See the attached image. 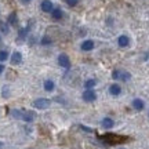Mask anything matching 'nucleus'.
<instances>
[{
  "label": "nucleus",
  "instance_id": "ddd939ff",
  "mask_svg": "<svg viewBox=\"0 0 149 149\" xmlns=\"http://www.w3.org/2000/svg\"><path fill=\"white\" fill-rule=\"evenodd\" d=\"M62 17H64V13H62V10L58 8V7H57V8H54V10L51 11V18L55 19V21H59Z\"/></svg>",
  "mask_w": 149,
  "mask_h": 149
},
{
  "label": "nucleus",
  "instance_id": "4be33fe9",
  "mask_svg": "<svg viewBox=\"0 0 149 149\" xmlns=\"http://www.w3.org/2000/svg\"><path fill=\"white\" fill-rule=\"evenodd\" d=\"M7 58H8V53L6 50H1L0 51V62H4Z\"/></svg>",
  "mask_w": 149,
  "mask_h": 149
},
{
  "label": "nucleus",
  "instance_id": "a878e982",
  "mask_svg": "<svg viewBox=\"0 0 149 149\" xmlns=\"http://www.w3.org/2000/svg\"><path fill=\"white\" fill-rule=\"evenodd\" d=\"M19 1H21L22 4H29V3H31L32 0H19Z\"/></svg>",
  "mask_w": 149,
  "mask_h": 149
},
{
  "label": "nucleus",
  "instance_id": "423d86ee",
  "mask_svg": "<svg viewBox=\"0 0 149 149\" xmlns=\"http://www.w3.org/2000/svg\"><path fill=\"white\" fill-rule=\"evenodd\" d=\"M40 8H42V11H44V13H51V11L54 10V4L51 0H43L42 3H40Z\"/></svg>",
  "mask_w": 149,
  "mask_h": 149
},
{
  "label": "nucleus",
  "instance_id": "5701e85b",
  "mask_svg": "<svg viewBox=\"0 0 149 149\" xmlns=\"http://www.w3.org/2000/svg\"><path fill=\"white\" fill-rule=\"evenodd\" d=\"M65 3L69 6V7H74V6H77L79 0H65Z\"/></svg>",
  "mask_w": 149,
  "mask_h": 149
},
{
  "label": "nucleus",
  "instance_id": "aec40b11",
  "mask_svg": "<svg viewBox=\"0 0 149 149\" xmlns=\"http://www.w3.org/2000/svg\"><path fill=\"white\" fill-rule=\"evenodd\" d=\"M0 32L7 35V33L10 32V26H8V24H6V22H0Z\"/></svg>",
  "mask_w": 149,
  "mask_h": 149
},
{
  "label": "nucleus",
  "instance_id": "bb28decb",
  "mask_svg": "<svg viewBox=\"0 0 149 149\" xmlns=\"http://www.w3.org/2000/svg\"><path fill=\"white\" fill-rule=\"evenodd\" d=\"M3 72H4V65H1V64H0V74L3 73Z\"/></svg>",
  "mask_w": 149,
  "mask_h": 149
},
{
  "label": "nucleus",
  "instance_id": "39448f33",
  "mask_svg": "<svg viewBox=\"0 0 149 149\" xmlns=\"http://www.w3.org/2000/svg\"><path fill=\"white\" fill-rule=\"evenodd\" d=\"M81 98H83V101H86V102H93L97 100V94H95V91H93V90H86L84 93H83Z\"/></svg>",
  "mask_w": 149,
  "mask_h": 149
},
{
  "label": "nucleus",
  "instance_id": "4468645a",
  "mask_svg": "<svg viewBox=\"0 0 149 149\" xmlns=\"http://www.w3.org/2000/svg\"><path fill=\"white\" fill-rule=\"evenodd\" d=\"M109 93H111L112 95H115V97H117V95H120V93H122V87L119 84H111V87H109Z\"/></svg>",
  "mask_w": 149,
  "mask_h": 149
},
{
  "label": "nucleus",
  "instance_id": "9b49d317",
  "mask_svg": "<svg viewBox=\"0 0 149 149\" xmlns=\"http://www.w3.org/2000/svg\"><path fill=\"white\" fill-rule=\"evenodd\" d=\"M80 48H81L83 51H91V50L94 48V42H93V40H84V42L81 43Z\"/></svg>",
  "mask_w": 149,
  "mask_h": 149
},
{
  "label": "nucleus",
  "instance_id": "c756f323",
  "mask_svg": "<svg viewBox=\"0 0 149 149\" xmlns=\"http://www.w3.org/2000/svg\"><path fill=\"white\" fill-rule=\"evenodd\" d=\"M119 149H124V148H119Z\"/></svg>",
  "mask_w": 149,
  "mask_h": 149
},
{
  "label": "nucleus",
  "instance_id": "cd10ccee",
  "mask_svg": "<svg viewBox=\"0 0 149 149\" xmlns=\"http://www.w3.org/2000/svg\"><path fill=\"white\" fill-rule=\"evenodd\" d=\"M1 146H3V144H1V142H0V148H1Z\"/></svg>",
  "mask_w": 149,
  "mask_h": 149
},
{
  "label": "nucleus",
  "instance_id": "6ab92c4d",
  "mask_svg": "<svg viewBox=\"0 0 149 149\" xmlns=\"http://www.w3.org/2000/svg\"><path fill=\"white\" fill-rule=\"evenodd\" d=\"M24 109H14V111H11V115H13V117H15V119H21L24 117Z\"/></svg>",
  "mask_w": 149,
  "mask_h": 149
},
{
  "label": "nucleus",
  "instance_id": "6e6552de",
  "mask_svg": "<svg viewBox=\"0 0 149 149\" xmlns=\"http://www.w3.org/2000/svg\"><path fill=\"white\" fill-rule=\"evenodd\" d=\"M117 44L119 47H127L130 44V37L126 36V35H122V36L117 37Z\"/></svg>",
  "mask_w": 149,
  "mask_h": 149
},
{
  "label": "nucleus",
  "instance_id": "2eb2a0df",
  "mask_svg": "<svg viewBox=\"0 0 149 149\" xmlns=\"http://www.w3.org/2000/svg\"><path fill=\"white\" fill-rule=\"evenodd\" d=\"M101 124H102V127L104 128H112L113 126H115V122L112 120L111 117H105V119H102V122H101Z\"/></svg>",
  "mask_w": 149,
  "mask_h": 149
},
{
  "label": "nucleus",
  "instance_id": "c85d7f7f",
  "mask_svg": "<svg viewBox=\"0 0 149 149\" xmlns=\"http://www.w3.org/2000/svg\"><path fill=\"white\" fill-rule=\"evenodd\" d=\"M0 43H1V37H0Z\"/></svg>",
  "mask_w": 149,
  "mask_h": 149
},
{
  "label": "nucleus",
  "instance_id": "1a4fd4ad",
  "mask_svg": "<svg viewBox=\"0 0 149 149\" xmlns=\"http://www.w3.org/2000/svg\"><path fill=\"white\" fill-rule=\"evenodd\" d=\"M22 62V54L19 51H15L11 55V64L13 65H19Z\"/></svg>",
  "mask_w": 149,
  "mask_h": 149
},
{
  "label": "nucleus",
  "instance_id": "f3484780",
  "mask_svg": "<svg viewBox=\"0 0 149 149\" xmlns=\"http://www.w3.org/2000/svg\"><path fill=\"white\" fill-rule=\"evenodd\" d=\"M17 22H18V18H17V13H11L8 18H7V24L11 25V26H15Z\"/></svg>",
  "mask_w": 149,
  "mask_h": 149
},
{
  "label": "nucleus",
  "instance_id": "f8f14e48",
  "mask_svg": "<svg viewBox=\"0 0 149 149\" xmlns=\"http://www.w3.org/2000/svg\"><path fill=\"white\" fill-rule=\"evenodd\" d=\"M133 108L135 111H142L145 108V102L141 100V98H135L133 101Z\"/></svg>",
  "mask_w": 149,
  "mask_h": 149
},
{
  "label": "nucleus",
  "instance_id": "f257e3e1",
  "mask_svg": "<svg viewBox=\"0 0 149 149\" xmlns=\"http://www.w3.org/2000/svg\"><path fill=\"white\" fill-rule=\"evenodd\" d=\"M50 105H51V101L47 98H37L33 102V107L36 109H47V108H50Z\"/></svg>",
  "mask_w": 149,
  "mask_h": 149
},
{
  "label": "nucleus",
  "instance_id": "7ed1b4c3",
  "mask_svg": "<svg viewBox=\"0 0 149 149\" xmlns=\"http://www.w3.org/2000/svg\"><path fill=\"white\" fill-rule=\"evenodd\" d=\"M58 65L64 69H69L70 68V59L66 54H59L58 55Z\"/></svg>",
  "mask_w": 149,
  "mask_h": 149
},
{
  "label": "nucleus",
  "instance_id": "b1692460",
  "mask_svg": "<svg viewBox=\"0 0 149 149\" xmlns=\"http://www.w3.org/2000/svg\"><path fill=\"white\" fill-rule=\"evenodd\" d=\"M3 97H4V98L10 97V90H8L7 87H3Z\"/></svg>",
  "mask_w": 149,
  "mask_h": 149
},
{
  "label": "nucleus",
  "instance_id": "dca6fc26",
  "mask_svg": "<svg viewBox=\"0 0 149 149\" xmlns=\"http://www.w3.org/2000/svg\"><path fill=\"white\" fill-rule=\"evenodd\" d=\"M43 87H44V90L46 91L51 93V91L55 90V83H54L53 80H46V81H44V84H43Z\"/></svg>",
  "mask_w": 149,
  "mask_h": 149
},
{
  "label": "nucleus",
  "instance_id": "9d476101",
  "mask_svg": "<svg viewBox=\"0 0 149 149\" xmlns=\"http://www.w3.org/2000/svg\"><path fill=\"white\" fill-rule=\"evenodd\" d=\"M35 117H36V113L32 111H25L24 112V117H22V120L24 122H28V123H31L35 120Z\"/></svg>",
  "mask_w": 149,
  "mask_h": 149
},
{
  "label": "nucleus",
  "instance_id": "0eeeda50",
  "mask_svg": "<svg viewBox=\"0 0 149 149\" xmlns=\"http://www.w3.org/2000/svg\"><path fill=\"white\" fill-rule=\"evenodd\" d=\"M29 29H31V22L28 24L26 28H21V29L18 31V42H22V40L26 39L28 33H29Z\"/></svg>",
  "mask_w": 149,
  "mask_h": 149
},
{
  "label": "nucleus",
  "instance_id": "412c9836",
  "mask_svg": "<svg viewBox=\"0 0 149 149\" xmlns=\"http://www.w3.org/2000/svg\"><path fill=\"white\" fill-rule=\"evenodd\" d=\"M40 43H42V46H48V44L53 43V39H51L50 36H43L42 40H40Z\"/></svg>",
  "mask_w": 149,
  "mask_h": 149
},
{
  "label": "nucleus",
  "instance_id": "a211bd4d",
  "mask_svg": "<svg viewBox=\"0 0 149 149\" xmlns=\"http://www.w3.org/2000/svg\"><path fill=\"white\" fill-rule=\"evenodd\" d=\"M95 86H97V81L94 79H88V80H86V81H84L86 90H93Z\"/></svg>",
  "mask_w": 149,
  "mask_h": 149
},
{
  "label": "nucleus",
  "instance_id": "393cba45",
  "mask_svg": "<svg viewBox=\"0 0 149 149\" xmlns=\"http://www.w3.org/2000/svg\"><path fill=\"white\" fill-rule=\"evenodd\" d=\"M80 127H81V130H84V131H87V133H91L90 127H86V126H80Z\"/></svg>",
  "mask_w": 149,
  "mask_h": 149
},
{
  "label": "nucleus",
  "instance_id": "f03ea898",
  "mask_svg": "<svg viewBox=\"0 0 149 149\" xmlns=\"http://www.w3.org/2000/svg\"><path fill=\"white\" fill-rule=\"evenodd\" d=\"M112 77L115 80H123V81H127V80L131 79V74L128 72H122V70H113L112 73Z\"/></svg>",
  "mask_w": 149,
  "mask_h": 149
},
{
  "label": "nucleus",
  "instance_id": "20e7f679",
  "mask_svg": "<svg viewBox=\"0 0 149 149\" xmlns=\"http://www.w3.org/2000/svg\"><path fill=\"white\" fill-rule=\"evenodd\" d=\"M102 139H105L108 144H117V142H122V141H124V138H122V137H119V135H116V134H107V135H104L102 137Z\"/></svg>",
  "mask_w": 149,
  "mask_h": 149
}]
</instances>
